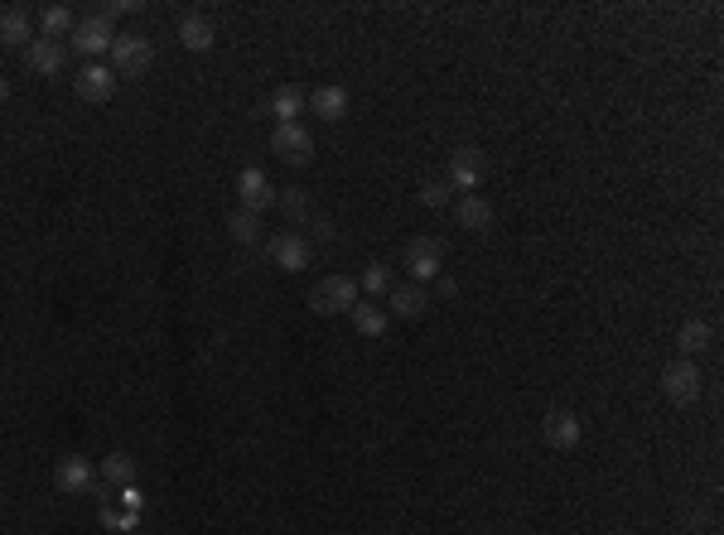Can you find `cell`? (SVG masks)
<instances>
[{
    "instance_id": "ac0fdd59",
    "label": "cell",
    "mask_w": 724,
    "mask_h": 535,
    "mask_svg": "<svg viewBox=\"0 0 724 535\" xmlns=\"http://www.w3.org/2000/svg\"><path fill=\"white\" fill-rule=\"evenodd\" d=\"M0 44L5 49H29L34 44V20H29L25 10H5L0 15Z\"/></svg>"
},
{
    "instance_id": "30bf717a",
    "label": "cell",
    "mask_w": 724,
    "mask_h": 535,
    "mask_svg": "<svg viewBox=\"0 0 724 535\" xmlns=\"http://www.w3.org/2000/svg\"><path fill=\"white\" fill-rule=\"evenodd\" d=\"M112 39L116 29L102 20V15H92V20H78L73 25V49L83 58H97V54H112Z\"/></svg>"
},
{
    "instance_id": "7a4b0ae2",
    "label": "cell",
    "mask_w": 724,
    "mask_h": 535,
    "mask_svg": "<svg viewBox=\"0 0 724 535\" xmlns=\"http://www.w3.org/2000/svg\"><path fill=\"white\" fill-rule=\"evenodd\" d=\"M155 68V44L145 34H116L112 39V73L116 78H145Z\"/></svg>"
},
{
    "instance_id": "f546056e",
    "label": "cell",
    "mask_w": 724,
    "mask_h": 535,
    "mask_svg": "<svg viewBox=\"0 0 724 535\" xmlns=\"http://www.w3.org/2000/svg\"><path fill=\"white\" fill-rule=\"evenodd\" d=\"M131 10H136V5H131V0H112V5H107V10H102V20H107V25H112L116 15H131Z\"/></svg>"
},
{
    "instance_id": "3957f363",
    "label": "cell",
    "mask_w": 724,
    "mask_h": 535,
    "mask_svg": "<svg viewBox=\"0 0 724 535\" xmlns=\"http://www.w3.org/2000/svg\"><path fill=\"white\" fill-rule=\"evenodd\" d=\"M406 270H411V285H430L445 275V241L440 237H416L406 241Z\"/></svg>"
},
{
    "instance_id": "5b68a950",
    "label": "cell",
    "mask_w": 724,
    "mask_h": 535,
    "mask_svg": "<svg viewBox=\"0 0 724 535\" xmlns=\"http://www.w3.org/2000/svg\"><path fill=\"white\" fill-rule=\"evenodd\" d=\"M266 261L280 266L285 275H300V270L314 261V246H309V237H300V232H276V237L266 241Z\"/></svg>"
},
{
    "instance_id": "4316f807",
    "label": "cell",
    "mask_w": 724,
    "mask_h": 535,
    "mask_svg": "<svg viewBox=\"0 0 724 535\" xmlns=\"http://www.w3.org/2000/svg\"><path fill=\"white\" fill-rule=\"evenodd\" d=\"M449 193H454V188H449L445 179H425V184H420V203H425V208H445Z\"/></svg>"
},
{
    "instance_id": "5bb4252c",
    "label": "cell",
    "mask_w": 724,
    "mask_h": 535,
    "mask_svg": "<svg viewBox=\"0 0 724 535\" xmlns=\"http://www.w3.org/2000/svg\"><path fill=\"white\" fill-rule=\"evenodd\" d=\"M454 222H459L464 232H488V227H493V203H488L483 193H464V198L454 203Z\"/></svg>"
},
{
    "instance_id": "44dd1931",
    "label": "cell",
    "mask_w": 724,
    "mask_h": 535,
    "mask_svg": "<svg viewBox=\"0 0 724 535\" xmlns=\"http://www.w3.org/2000/svg\"><path fill=\"white\" fill-rule=\"evenodd\" d=\"M348 319H353V328H358L362 338H382V333H387V323H391V314L387 309H382V304H353V309H348Z\"/></svg>"
},
{
    "instance_id": "9a60e30c",
    "label": "cell",
    "mask_w": 724,
    "mask_h": 535,
    "mask_svg": "<svg viewBox=\"0 0 724 535\" xmlns=\"http://www.w3.org/2000/svg\"><path fill=\"white\" fill-rule=\"evenodd\" d=\"M54 487L63 497H83V492H92V463H87V458H63L58 473H54Z\"/></svg>"
},
{
    "instance_id": "7402d4cb",
    "label": "cell",
    "mask_w": 724,
    "mask_h": 535,
    "mask_svg": "<svg viewBox=\"0 0 724 535\" xmlns=\"http://www.w3.org/2000/svg\"><path fill=\"white\" fill-rule=\"evenodd\" d=\"M227 232L237 246H251V241H261V213H247V208H237V213L227 217Z\"/></svg>"
},
{
    "instance_id": "2e32d148",
    "label": "cell",
    "mask_w": 724,
    "mask_h": 535,
    "mask_svg": "<svg viewBox=\"0 0 724 535\" xmlns=\"http://www.w3.org/2000/svg\"><path fill=\"white\" fill-rule=\"evenodd\" d=\"M425 309H430V290H425V285H401V290H391L387 295L391 319H420Z\"/></svg>"
},
{
    "instance_id": "f1b7e54d",
    "label": "cell",
    "mask_w": 724,
    "mask_h": 535,
    "mask_svg": "<svg viewBox=\"0 0 724 535\" xmlns=\"http://www.w3.org/2000/svg\"><path fill=\"white\" fill-rule=\"evenodd\" d=\"M116 497H121V502H126V507H131V511H140V507H145V492H140L136 482H126V487H121Z\"/></svg>"
},
{
    "instance_id": "ffe728a7",
    "label": "cell",
    "mask_w": 724,
    "mask_h": 535,
    "mask_svg": "<svg viewBox=\"0 0 724 535\" xmlns=\"http://www.w3.org/2000/svg\"><path fill=\"white\" fill-rule=\"evenodd\" d=\"M213 39H218V34H213V25H208L203 15H184V20H179V44H184L189 54H208Z\"/></svg>"
},
{
    "instance_id": "7c38bea8",
    "label": "cell",
    "mask_w": 724,
    "mask_h": 535,
    "mask_svg": "<svg viewBox=\"0 0 724 535\" xmlns=\"http://www.w3.org/2000/svg\"><path fill=\"white\" fill-rule=\"evenodd\" d=\"M237 198H242L247 213H261V208L276 203V184H271L261 169H242V174H237Z\"/></svg>"
},
{
    "instance_id": "277c9868",
    "label": "cell",
    "mask_w": 724,
    "mask_h": 535,
    "mask_svg": "<svg viewBox=\"0 0 724 535\" xmlns=\"http://www.w3.org/2000/svg\"><path fill=\"white\" fill-rule=\"evenodd\" d=\"M358 299H362V290H358V280H353V275H329V280H319V285H314L309 309H314V314H348Z\"/></svg>"
},
{
    "instance_id": "8fae6325",
    "label": "cell",
    "mask_w": 724,
    "mask_h": 535,
    "mask_svg": "<svg viewBox=\"0 0 724 535\" xmlns=\"http://www.w3.org/2000/svg\"><path fill=\"white\" fill-rule=\"evenodd\" d=\"M25 63H29V73H39V78H58L63 63H68V49L58 39H39L34 34V44L25 49Z\"/></svg>"
},
{
    "instance_id": "4fadbf2b",
    "label": "cell",
    "mask_w": 724,
    "mask_h": 535,
    "mask_svg": "<svg viewBox=\"0 0 724 535\" xmlns=\"http://www.w3.org/2000/svg\"><path fill=\"white\" fill-rule=\"evenodd\" d=\"M305 111H314V116L329 121V126L343 121V116H348V87H314L305 97Z\"/></svg>"
},
{
    "instance_id": "4dcf8cb0",
    "label": "cell",
    "mask_w": 724,
    "mask_h": 535,
    "mask_svg": "<svg viewBox=\"0 0 724 535\" xmlns=\"http://www.w3.org/2000/svg\"><path fill=\"white\" fill-rule=\"evenodd\" d=\"M435 290H440V295H459V285H454V280H449V275H440V280H435Z\"/></svg>"
},
{
    "instance_id": "484cf974",
    "label": "cell",
    "mask_w": 724,
    "mask_h": 535,
    "mask_svg": "<svg viewBox=\"0 0 724 535\" xmlns=\"http://www.w3.org/2000/svg\"><path fill=\"white\" fill-rule=\"evenodd\" d=\"M276 203H280V208H285L290 217H309V213H314V203H309L305 188H285V193H276Z\"/></svg>"
},
{
    "instance_id": "52a82bcc",
    "label": "cell",
    "mask_w": 724,
    "mask_h": 535,
    "mask_svg": "<svg viewBox=\"0 0 724 535\" xmlns=\"http://www.w3.org/2000/svg\"><path fill=\"white\" fill-rule=\"evenodd\" d=\"M445 184L459 188V198H464V193H474V188L483 184V150H474V145H459V150L449 155Z\"/></svg>"
},
{
    "instance_id": "d4e9b609",
    "label": "cell",
    "mask_w": 724,
    "mask_h": 535,
    "mask_svg": "<svg viewBox=\"0 0 724 535\" xmlns=\"http://www.w3.org/2000/svg\"><path fill=\"white\" fill-rule=\"evenodd\" d=\"M358 290H367V295H391V266H382V261H372V266L362 270V280H358Z\"/></svg>"
},
{
    "instance_id": "d6986e66",
    "label": "cell",
    "mask_w": 724,
    "mask_h": 535,
    "mask_svg": "<svg viewBox=\"0 0 724 535\" xmlns=\"http://www.w3.org/2000/svg\"><path fill=\"white\" fill-rule=\"evenodd\" d=\"M710 343H715V328L705 319H686L681 323V333H676V348H681V357H691V362H696Z\"/></svg>"
},
{
    "instance_id": "ba28073f",
    "label": "cell",
    "mask_w": 724,
    "mask_h": 535,
    "mask_svg": "<svg viewBox=\"0 0 724 535\" xmlns=\"http://www.w3.org/2000/svg\"><path fill=\"white\" fill-rule=\"evenodd\" d=\"M271 150H276L285 164L300 169V164L314 160V135H309L300 121H295V126H276V131H271Z\"/></svg>"
},
{
    "instance_id": "6da1fadb",
    "label": "cell",
    "mask_w": 724,
    "mask_h": 535,
    "mask_svg": "<svg viewBox=\"0 0 724 535\" xmlns=\"http://www.w3.org/2000/svg\"><path fill=\"white\" fill-rule=\"evenodd\" d=\"M657 386H662V396H667L671 405H696L700 391H705V376H700V367L691 362V357H676V362L662 367Z\"/></svg>"
},
{
    "instance_id": "603a6c76",
    "label": "cell",
    "mask_w": 724,
    "mask_h": 535,
    "mask_svg": "<svg viewBox=\"0 0 724 535\" xmlns=\"http://www.w3.org/2000/svg\"><path fill=\"white\" fill-rule=\"evenodd\" d=\"M73 10L68 5H49L44 15H39V39H54V34H73Z\"/></svg>"
},
{
    "instance_id": "9c48e42d",
    "label": "cell",
    "mask_w": 724,
    "mask_h": 535,
    "mask_svg": "<svg viewBox=\"0 0 724 535\" xmlns=\"http://www.w3.org/2000/svg\"><path fill=\"white\" fill-rule=\"evenodd\" d=\"M73 87H78V97H83V102L102 107V102H112L116 73L107 68V63H83V68H78V78H73Z\"/></svg>"
},
{
    "instance_id": "8992f818",
    "label": "cell",
    "mask_w": 724,
    "mask_h": 535,
    "mask_svg": "<svg viewBox=\"0 0 724 535\" xmlns=\"http://www.w3.org/2000/svg\"><path fill=\"white\" fill-rule=\"evenodd\" d=\"M541 439L551 444V449H560V454H570V449H580V439H585V420L575 415V410H546L541 415Z\"/></svg>"
},
{
    "instance_id": "1f68e13d",
    "label": "cell",
    "mask_w": 724,
    "mask_h": 535,
    "mask_svg": "<svg viewBox=\"0 0 724 535\" xmlns=\"http://www.w3.org/2000/svg\"><path fill=\"white\" fill-rule=\"evenodd\" d=\"M5 102H10V78L0 73V107H5Z\"/></svg>"
},
{
    "instance_id": "cb8c5ba5",
    "label": "cell",
    "mask_w": 724,
    "mask_h": 535,
    "mask_svg": "<svg viewBox=\"0 0 724 535\" xmlns=\"http://www.w3.org/2000/svg\"><path fill=\"white\" fill-rule=\"evenodd\" d=\"M102 478L112 482V487L136 482V458H131V454H107V458H102Z\"/></svg>"
},
{
    "instance_id": "e0dca14e",
    "label": "cell",
    "mask_w": 724,
    "mask_h": 535,
    "mask_svg": "<svg viewBox=\"0 0 724 535\" xmlns=\"http://www.w3.org/2000/svg\"><path fill=\"white\" fill-rule=\"evenodd\" d=\"M266 116H276V126H295L300 121V111H305V92L300 87H276L271 97H266Z\"/></svg>"
},
{
    "instance_id": "83f0119b",
    "label": "cell",
    "mask_w": 724,
    "mask_h": 535,
    "mask_svg": "<svg viewBox=\"0 0 724 535\" xmlns=\"http://www.w3.org/2000/svg\"><path fill=\"white\" fill-rule=\"evenodd\" d=\"M102 526H107V531H131V526H136V511L102 507Z\"/></svg>"
}]
</instances>
